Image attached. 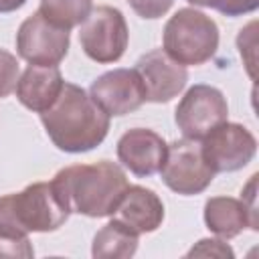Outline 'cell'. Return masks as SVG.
<instances>
[{
    "label": "cell",
    "instance_id": "6da1fadb",
    "mask_svg": "<svg viewBox=\"0 0 259 259\" xmlns=\"http://www.w3.org/2000/svg\"><path fill=\"white\" fill-rule=\"evenodd\" d=\"M51 142L69 154H81L97 148L109 132V115L79 85H63L55 103L40 113Z\"/></svg>",
    "mask_w": 259,
    "mask_h": 259
},
{
    "label": "cell",
    "instance_id": "7a4b0ae2",
    "mask_svg": "<svg viewBox=\"0 0 259 259\" xmlns=\"http://www.w3.org/2000/svg\"><path fill=\"white\" fill-rule=\"evenodd\" d=\"M51 182L71 212L91 219L111 217L130 186L123 168L109 160L67 166L59 170Z\"/></svg>",
    "mask_w": 259,
    "mask_h": 259
},
{
    "label": "cell",
    "instance_id": "3957f363",
    "mask_svg": "<svg viewBox=\"0 0 259 259\" xmlns=\"http://www.w3.org/2000/svg\"><path fill=\"white\" fill-rule=\"evenodd\" d=\"M71 210L53 182H34L16 194L0 196V235L28 237L65 225Z\"/></svg>",
    "mask_w": 259,
    "mask_h": 259
},
{
    "label": "cell",
    "instance_id": "277c9868",
    "mask_svg": "<svg viewBox=\"0 0 259 259\" xmlns=\"http://www.w3.org/2000/svg\"><path fill=\"white\" fill-rule=\"evenodd\" d=\"M162 51L180 65H202L219 49L217 22L196 8L174 12L162 32Z\"/></svg>",
    "mask_w": 259,
    "mask_h": 259
},
{
    "label": "cell",
    "instance_id": "5b68a950",
    "mask_svg": "<svg viewBox=\"0 0 259 259\" xmlns=\"http://www.w3.org/2000/svg\"><path fill=\"white\" fill-rule=\"evenodd\" d=\"M130 40V28L123 14L113 6H97L81 22L79 42L85 55L101 65L123 57Z\"/></svg>",
    "mask_w": 259,
    "mask_h": 259
},
{
    "label": "cell",
    "instance_id": "8992f818",
    "mask_svg": "<svg viewBox=\"0 0 259 259\" xmlns=\"http://www.w3.org/2000/svg\"><path fill=\"white\" fill-rule=\"evenodd\" d=\"M164 184L182 196H192L204 192L212 178L214 172L206 164L200 144L196 140H176L168 146L166 160L160 168Z\"/></svg>",
    "mask_w": 259,
    "mask_h": 259
},
{
    "label": "cell",
    "instance_id": "52a82bcc",
    "mask_svg": "<svg viewBox=\"0 0 259 259\" xmlns=\"http://www.w3.org/2000/svg\"><path fill=\"white\" fill-rule=\"evenodd\" d=\"M229 117V105L221 89L212 85H194L178 101L174 121L184 138L200 142Z\"/></svg>",
    "mask_w": 259,
    "mask_h": 259
},
{
    "label": "cell",
    "instance_id": "ba28073f",
    "mask_svg": "<svg viewBox=\"0 0 259 259\" xmlns=\"http://www.w3.org/2000/svg\"><path fill=\"white\" fill-rule=\"evenodd\" d=\"M69 30L49 22L38 10L16 32V53L30 65L57 67L69 53Z\"/></svg>",
    "mask_w": 259,
    "mask_h": 259
},
{
    "label": "cell",
    "instance_id": "9c48e42d",
    "mask_svg": "<svg viewBox=\"0 0 259 259\" xmlns=\"http://www.w3.org/2000/svg\"><path fill=\"white\" fill-rule=\"evenodd\" d=\"M200 150L214 174L235 172L253 160L257 152V140L245 125L225 121L202 138Z\"/></svg>",
    "mask_w": 259,
    "mask_h": 259
},
{
    "label": "cell",
    "instance_id": "30bf717a",
    "mask_svg": "<svg viewBox=\"0 0 259 259\" xmlns=\"http://www.w3.org/2000/svg\"><path fill=\"white\" fill-rule=\"evenodd\" d=\"M89 95L109 117L132 113L146 101V89L136 69H113L99 75L91 83Z\"/></svg>",
    "mask_w": 259,
    "mask_h": 259
},
{
    "label": "cell",
    "instance_id": "8fae6325",
    "mask_svg": "<svg viewBox=\"0 0 259 259\" xmlns=\"http://www.w3.org/2000/svg\"><path fill=\"white\" fill-rule=\"evenodd\" d=\"M134 69L144 83L146 101L152 103H168L186 87L188 81L186 67L170 59L162 49L142 55Z\"/></svg>",
    "mask_w": 259,
    "mask_h": 259
},
{
    "label": "cell",
    "instance_id": "7c38bea8",
    "mask_svg": "<svg viewBox=\"0 0 259 259\" xmlns=\"http://www.w3.org/2000/svg\"><path fill=\"white\" fill-rule=\"evenodd\" d=\"M168 144L160 134L146 127H132L117 140V160L136 176L160 172L166 160Z\"/></svg>",
    "mask_w": 259,
    "mask_h": 259
},
{
    "label": "cell",
    "instance_id": "4fadbf2b",
    "mask_svg": "<svg viewBox=\"0 0 259 259\" xmlns=\"http://www.w3.org/2000/svg\"><path fill=\"white\" fill-rule=\"evenodd\" d=\"M113 219L121 221L138 235L154 233L164 221V204L154 190L134 184L121 194Z\"/></svg>",
    "mask_w": 259,
    "mask_h": 259
},
{
    "label": "cell",
    "instance_id": "5bb4252c",
    "mask_svg": "<svg viewBox=\"0 0 259 259\" xmlns=\"http://www.w3.org/2000/svg\"><path fill=\"white\" fill-rule=\"evenodd\" d=\"M65 79L59 67H45V65H28L16 83V97L18 101L36 113L49 109L55 99L59 97Z\"/></svg>",
    "mask_w": 259,
    "mask_h": 259
},
{
    "label": "cell",
    "instance_id": "9a60e30c",
    "mask_svg": "<svg viewBox=\"0 0 259 259\" xmlns=\"http://www.w3.org/2000/svg\"><path fill=\"white\" fill-rule=\"evenodd\" d=\"M204 225L223 239H233L247 227L253 229L243 200L231 196H212L204 202Z\"/></svg>",
    "mask_w": 259,
    "mask_h": 259
},
{
    "label": "cell",
    "instance_id": "2e32d148",
    "mask_svg": "<svg viewBox=\"0 0 259 259\" xmlns=\"http://www.w3.org/2000/svg\"><path fill=\"white\" fill-rule=\"evenodd\" d=\"M138 243L140 235L136 231H132L121 221L111 219L95 233L91 255L95 259H127L138 251Z\"/></svg>",
    "mask_w": 259,
    "mask_h": 259
},
{
    "label": "cell",
    "instance_id": "e0dca14e",
    "mask_svg": "<svg viewBox=\"0 0 259 259\" xmlns=\"http://www.w3.org/2000/svg\"><path fill=\"white\" fill-rule=\"evenodd\" d=\"M93 10V0H40L38 12L53 24L71 30Z\"/></svg>",
    "mask_w": 259,
    "mask_h": 259
},
{
    "label": "cell",
    "instance_id": "ac0fdd59",
    "mask_svg": "<svg viewBox=\"0 0 259 259\" xmlns=\"http://www.w3.org/2000/svg\"><path fill=\"white\" fill-rule=\"evenodd\" d=\"M18 77H20V67H18L16 57L0 49V99L8 97L16 89Z\"/></svg>",
    "mask_w": 259,
    "mask_h": 259
},
{
    "label": "cell",
    "instance_id": "d6986e66",
    "mask_svg": "<svg viewBox=\"0 0 259 259\" xmlns=\"http://www.w3.org/2000/svg\"><path fill=\"white\" fill-rule=\"evenodd\" d=\"M255 28H257V22L253 20L245 28H241L239 30V36H237V47H239L241 57L245 59L247 73H249L251 79H255V45H257Z\"/></svg>",
    "mask_w": 259,
    "mask_h": 259
},
{
    "label": "cell",
    "instance_id": "ffe728a7",
    "mask_svg": "<svg viewBox=\"0 0 259 259\" xmlns=\"http://www.w3.org/2000/svg\"><path fill=\"white\" fill-rule=\"evenodd\" d=\"M34 249L28 237H14V235H0V257H32Z\"/></svg>",
    "mask_w": 259,
    "mask_h": 259
},
{
    "label": "cell",
    "instance_id": "44dd1931",
    "mask_svg": "<svg viewBox=\"0 0 259 259\" xmlns=\"http://www.w3.org/2000/svg\"><path fill=\"white\" fill-rule=\"evenodd\" d=\"M208 255L210 257H233L235 253L227 243H223L219 239H200L186 253V257H208Z\"/></svg>",
    "mask_w": 259,
    "mask_h": 259
},
{
    "label": "cell",
    "instance_id": "7402d4cb",
    "mask_svg": "<svg viewBox=\"0 0 259 259\" xmlns=\"http://www.w3.org/2000/svg\"><path fill=\"white\" fill-rule=\"evenodd\" d=\"M127 4L132 6V10L142 16V18H160L164 16L170 6L174 4V0H127Z\"/></svg>",
    "mask_w": 259,
    "mask_h": 259
},
{
    "label": "cell",
    "instance_id": "603a6c76",
    "mask_svg": "<svg viewBox=\"0 0 259 259\" xmlns=\"http://www.w3.org/2000/svg\"><path fill=\"white\" fill-rule=\"evenodd\" d=\"M255 190H257V174L251 176L249 184L243 188L241 192V200L245 204V208L249 210V217H251V225H253V231H257L259 227V221H257V204H255Z\"/></svg>",
    "mask_w": 259,
    "mask_h": 259
},
{
    "label": "cell",
    "instance_id": "cb8c5ba5",
    "mask_svg": "<svg viewBox=\"0 0 259 259\" xmlns=\"http://www.w3.org/2000/svg\"><path fill=\"white\" fill-rule=\"evenodd\" d=\"M257 6H259V0H225L223 6L219 8V12L233 18V16L253 12V10H257Z\"/></svg>",
    "mask_w": 259,
    "mask_h": 259
},
{
    "label": "cell",
    "instance_id": "d4e9b609",
    "mask_svg": "<svg viewBox=\"0 0 259 259\" xmlns=\"http://www.w3.org/2000/svg\"><path fill=\"white\" fill-rule=\"evenodd\" d=\"M26 0H0V14H8V12H14L18 8L24 6Z\"/></svg>",
    "mask_w": 259,
    "mask_h": 259
},
{
    "label": "cell",
    "instance_id": "484cf974",
    "mask_svg": "<svg viewBox=\"0 0 259 259\" xmlns=\"http://www.w3.org/2000/svg\"><path fill=\"white\" fill-rule=\"evenodd\" d=\"M186 2H190V4H194V6L214 8V10H219V8L223 6V2H225V0H186Z\"/></svg>",
    "mask_w": 259,
    "mask_h": 259
}]
</instances>
